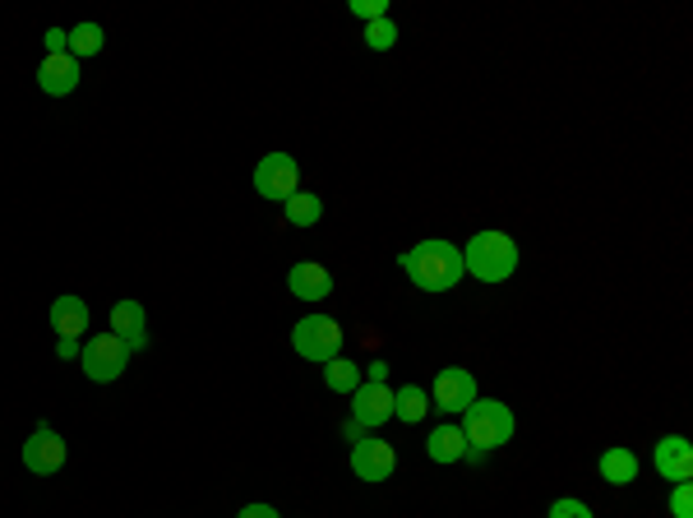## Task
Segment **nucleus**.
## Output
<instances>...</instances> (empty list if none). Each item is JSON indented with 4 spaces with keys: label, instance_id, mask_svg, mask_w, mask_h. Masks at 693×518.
<instances>
[{
    "label": "nucleus",
    "instance_id": "nucleus-16",
    "mask_svg": "<svg viewBox=\"0 0 693 518\" xmlns=\"http://www.w3.org/2000/svg\"><path fill=\"white\" fill-rule=\"evenodd\" d=\"M426 453L435 463H462L467 459V436L462 426H435L430 440H426Z\"/></svg>",
    "mask_w": 693,
    "mask_h": 518
},
{
    "label": "nucleus",
    "instance_id": "nucleus-6",
    "mask_svg": "<svg viewBox=\"0 0 693 518\" xmlns=\"http://www.w3.org/2000/svg\"><path fill=\"white\" fill-rule=\"evenodd\" d=\"M255 190H260L264 199L287 204V199L301 190V167H296V158H292V154H269V158H260V167H255Z\"/></svg>",
    "mask_w": 693,
    "mask_h": 518
},
{
    "label": "nucleus",
    "instance_id": "nucleus-2",
    "mask_svg": "<svg viewBox=\"0 0 693 518\" xmlns=\"http://www.w3.org/2000/svg\"><path fill=\"white\" fill-rule=\"evenodd\" d=\"M462 268L477 283H509L518 273V241L504 232H477L462 246Z\"/></svg>",
    "mask_w": 693,
    "mask_h": 518
},
{
    "label": "nucleus",
    "instance_id": "nucleus-23",
    "mask_svg": "<svg viewBox=\"0 0 693 518\" xmlns=\"http://www.w3.org/2000/svg\"><path fill=\"white\" fill-rule=\"evenodd\" d=\"M546 518H596V514H592L583 500H574V496H559V500L550 505V514H546Z\"/></svg>",
    "mask_w": 693,
    "mask_h": 518
},
{
    "label": "nucleus",
    "instance_id": "nucleus-4",
    "mask_svg": "<svg viewBox=\"0 0 693 518\" xmlns=\"http://www.w3.org/2000/svg\"><path fill=\"white\" fill-rule=\"evenodd\" d=\"M125 361H130V348H125L116 333H92L79 348V365L92 384H116L125 375Z\"/></svg>",
    "mask_w": 693,
    "mask_h": 518
},
{
    "label": "nucleus",
    "instance_id": "nucleus-20",
    "mask_svg": "<svg viewBox=\"0 0 693 518\" xmlns=\"http://www.w3.org/2000/svg\"><path fill=\"white\" fill-rule=\"evenodd\" d=\"M107 47V33H103V23H75L70 28V56L84 60V56H98Z\"/></svg>",
    "mask_w": 693,
    "mask_h": 518
},
{
    "label": "nucleus",
    "instance_id": "nucleus-22",
    "mask_svg": "<svg viewBox=\"0 0 693 518\" xmlns=\"http://www.w3.org/2000/svg\"><path fill=\"white\" fill-rule=\"evenodd\" d=\"M393 42H398V23H393V19L365 23V47H370V51H393Z\"/></svg>",
    "mask_w": 693,
    "mask_h": 518
},
{
    "label": "nucleus",
    "instance_id": "nucleus-15",
    "mask_svg": "<svg viewBox=\"0 0 693 518\" xmlns=\"http://www.w3.org/2000/svg\"><path fill=\"white\" fill-rule=\"evenodd\" d=\"M88 301L84 296H56L51 301V329L60 333V339H79V333H88Z\"/></svg>",
    "mask_w": 693,
    "mask_h": 518
},
{
    "label": "nucleus",
    "instance_id": "nucleus-26",
    "mask_svg": "<svg viewBox=\"0 0 693 518\" xmlns=\"http://www.w3.org/2000/svg\"><path fill=\"white\" fill-rule=\"evenodd\" d=\"M47 56H66L70 51V28H47Z\"/></svg>",
    "mask_w": 693,
    "mask_h": 518
},
{
    "label": "nucleus",
    "instance_id": "nucleus-1",
    "mask_svg": "<svg viewBox=\"0 0 693 518\" xmlns=\"http://www.w3.org/2000/svg\"><path fill=\"white\" fill-rule=\"evenodd\" d=\"M402 273L412 278L421 292H430V296H439V292H449V287H458V278H462V251L453 246V241H445V236H426V241H417L412 251H402Z\"/></svg>",
    "mask_w": 693,
    "mask_h": 518
},
{
    "label": "nucleus",
    "instance_id": "nucleus-19",
    "mask_svg": "<svg viewBox=\"0 0 693 518\" xmlns=\"http://www.w3.org/2000/svg\"><path fill=\"white\" fill-rule=\"evenodd\" d=\"M282 208H287V223H292V227H314V223L324 218V199L310 195V190H296Z\"/></svg>",
    "mask_w": 693,
    "mask_h": 518
},
{
    "label": "nucleus",
    "instance_id": "nucleus-27",
    "mask_svg": "<svg viewBox=\"0 0 693 518\" xmlns=\"http://www.w3.org/2000/svg\"><path fill=\"white\" fill-rule=\"evenodd\" d=\"M236 518H282V514H277L273 505H245Z\"/></svg>",
    "mask_w": 693,
    "mask_h": 518
},
{
    "label": "nucleus",
    "instance_id": "nucleus-8",
    "mask_svg": "<svg viewBox=\"0 0 693 518\" xmlns=\"http://www.w3.org/2000/svg\"><path fill=\"white\" fill-rule=\"evenodd\" d=\"M393 468H398V453H393L389 440H380V436H361V440L352 444V472H357L361 481H389Z\"/></svg>",
    "mask_w": 693,
    "mask_h": 518
},
{
    "label": "nucleus",
    "instance_id": "nucleus-9",
    "mask_svg": "<svg viewBox=\"0 0 693 518\" xmlns=\"http://www.w3.org/2000/svg\"><path fill=\"white\" fill-rule=\"evenodd\" d=\"M23 468L38 472V477H51V472L66 468V440H60L47 421L23 440Z\"/></svg>",
    "mask_w": 693,
    "mask_h": 518
},
{
    "label": "nucleus",
    "instance_id": "nucleus-13",
    "mask_svg": "<svg viewBox=\"0 0 693 518\" xmlns=\"http://www.w3.org/2000/svg\"><path fill=\"white\" fill-rule=\"evenodd\" d=\"M38 88L47 98H70L79 88V60L66 51V56H47L38 66Z\"/></svg>",
    "mask_w": 693,
    "mask_h": 518
},
{
    "label": "nucleus",
    "instance_id": "nucleus-12",
    "mask_svg": "<svg viewBox=\"0 0 693 518\" xmlns=\"http://www.w3.org/2000/svg\"><path fill=\"white\" fill-rule=\"evenodd\" d=\"M111 333L130 352L148 348V315H144V306L135 296H125V301H116V306H111Z\"/></svg>",
    "mask_w": 693,
    "mask_h": 518
},
{
    "label": "nucleus",
    "instance_id": "nucleus-11",
    "mask_svg": "<svg viewBox=\"0 0 693 518\" xmlns=\"http://www.w3.org/2000/svg\"><path fill=\"white\" fill-rule=\"evenodd\" d=\"M652 463H656L661 477L680 486V481L693 477V444H689L684 436H661L656 449H652Z\"/></svg>",
    "mask_w": 693,
    "mask_h": 518
},
{
    "label": "nucleus",
    "instance_id": "nucleus-5",
    "mask_svg": "<svg viewBox=\"0 0 693 518\" xmlns=\"http://www.w3.org/2000/svg\"><path fill=\"white\" fill-rule=\"evenodd\" d=\"M292 348H296V356H305V361L329 365V361L338 356V348H342V329H338V320H329V315H305V320H296V329H292Z\"/></svg>",
    "mask_w": 693,
    "mask_h": 518
},
{
    "label": "nucleus",
    "instance_id": "nucleus-25",
    "mask_svg": "<svg viewBox=\"0 0 693 518\" xmlns=\"http://www.w3.org/2000/svg\"><path fill=\"white\" fill-rule=\"evenodd\" d=\"M671 514L675 518H693V486L689 481H680L675 491H671Z\"/></svg>",
    "mask_w": 693,
    "mask_h": 518
},
{
    "label": "nucleus",
    "instance_id": "nucleus-10",
    "mask_svg": "<svg viewBox=\"0 0 693 518\" xmlns=\"http://www.w3.org/2000/svg\"><path fill=\"white\" fill-rule=\"evenodd\" d=\"M352 421L361 426V431H374V426L393 421V389L380 384V380H361L357 393H352Z\"/></svg>",
    "mask_w": 693,
    "mask_h": 518
},
{
    "label": "nucleus",
    "instance_id": "nucleus-24",
    "mask_svg": "<svg viewBox=\"0 0 693 518\" xmlns=\"http://www.w3.org/2000/svg\"><path fill=\"white\" fill-rule=\"evenodd\" d=\"M352 14L374 23V19H389V0H352Z\"/></svg>",
    "mask_w": 693,
    "mask_h": 518
},
{
    "label": "nucleus",
    "instance_id": "nucleus-17",
    "mask_svg": "<svg viewBox=\"0 0 693 518\" xmlns=\"http://www.w3.org/2000/svg\"><path fill=\"white\" fill-rule=\"evenodd\" d=\"M426 412H430V393H426L421 384H402V389L393 393V417H398L402 426L426 421Z\"/></svg>",
    "mask_w": 693,
    "mask_h": 518
},
{
    "label": "nucleus",
    "instance_id": "nucleus-18",
    "mask_svg": "<svg viewBox=\"0 0 693 518\" xmlns=\"http://www.w3.org/2000/svg\"><path fill=\"white\" fill-rule=\"evenodd\" d=\"M634 477H638V459H634V449L615 444V449H606V453H602V481H611V486H628Z\"/></svg>",
    "mask_w": 693,
    "mask_h": 518
},
{
    "label": "nucleus",
    "instance_id": "nucleus-14",
    "mask_svg": "<svg viewBox=\"0 0 693 518\" xmlns=\"http://www.w3.org/2000/svg\"><path fill=\"white\" fill-rule=\"evenodd\" d=\"M287 287H292V296H301V301H324V296L333 292V273H329L324 264L305 260V264H296V268L287 273Z\"/></svg>",
    "mask_w": 693,
    "mask_h": 518
},
{
    "label": "nucleus",
    "instance_id": "nucleus-7",
    "mask_svg": "<svg viewBox=\"0 0 693 518\" xmlns=\"http://www.w3.org/2000/svg\"><path fill=\"white\" fill-rule=\"evenodd\" d=\"M430 399L439 412H467L477 403V380H471V371H462V365H445V371L435 375Z\"/></svg>",
    "mask_w": 693,
    "mask_h": 518
},
{
    "label": "nucleus",
    "instance_id": "nucleus-21",
    "mask_svg": "<svg viewBox=\"0 0 693 518\" xmlns=\"http://www.w3.org/2000/svg\"><path fill=\"white\" fill-rule=\"evenodd\" d=\"M324 384L333 389V393H357V384H361V371L352 361H342V356H333L329 365H324Z\"/></svg>",
    "mask_w": 693,
    "mask_h": 518
},
{
    "label": "nucleus",
    "instance_id": "nucleus-3",
    "mask_svg": "<svg viewBox=\"0 0 693 518\" xmlns=\"http://www.w3.org/2000/svg\"><path fill=\"white\" fill-rule=\"evenodd\" d=\"M514 431H518V417H514V408H504L499 399H477L462 412V436H467V444L477 453H490L499 444H509Z\"/></svg>",
    "mask_w": 693,
    "mask_h": 518
}]
</instances>
